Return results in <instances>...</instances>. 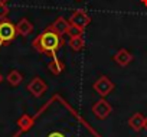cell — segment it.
<instances>
[{"label": "cell", "instance_id": "1", "mask_svg": "<svg viewBox=\"0 0 147 137\" xmlns=\"http://www.w3.org/2000/svg\"><path fill=\"white\" fill-rule=\"evenodd\" d=\"M61 46H62V36L48 28L33 39V48L39 53L53 55Z\"/></svg>", "mask_w": 147, "mask_h": 137}, {"label": "cell", "instance_id": "2", "mask_svg": "<svg viewBox=\"0 0 147 137\" xmlns=\"http://www.w3.org/2000/svg\"><path fill=\"white\" fill-rule=\"evenodd\" d=\"M92 88H94V91H95L101 98H105L107 95H110V94L113 92V90L115 88V85H114V82H113L107 75H101V77L94 82Z\"/></svg>", "mask_w": 147, "mask_h": 137}, {"label": "cell", "instance_id": "3", "mask_svg": "<svg viewBox=\"0 0 147 137\" xmlns=\"http://www.w3.org/2000/svg\"><path fill=\"white\" fill-rule=\"evenodd\" d=\"M18 36L16 33V25H13L9 20H2L0 22V43H7L12 42Z\"/></svg>", "mask_w": 147, "mask_h": 137}, {"label": "cell", "instance_id": "4", "mask_svg": "<svg viewBox=\"0 0 147 137\" xmlns=\"http://www.w3.org/2000/svg\"><path fill=\"white\" fill-rule=\"evenodd\" d=\"M92 113L98 120H105L113 113V107L105 98H101L92 105Z\"/></svg>", "mask_w": 147, "mask_h": 137}, {"label": "cell", "instance_id": "5", "mask_svg": "<svg viewBox=\"0 0 147 137\" xmlns=\"http://www.w3.org/2000/svg\"><path fill=\"white\" fill-rule=\"evenodd\" d=\"M28 91H29L33 97L39 98V97H42V95L48 91V85H46V82H45L40 77H35V78H32L30 82L28 84Z\"/></svg>", "mask_w": 147, "mask_h": 137}, {"label": "cell", "instance_id": "6", "mask_svg": "<svg viewBox=\"0 0 147 137\" xmlns=\"http://www.w3.org/2000/svg\"><path fill=\"white\" fill-rule=\"evenodd\" d=\"M68 22L72 23V25H75V26H78V28H81V29H85L91 23V16L85 10H75L69 16Z\"/></svg>", "mask_w": 147, "mask_h": 137}, {"label": "cell", "instance_id": "7", "mask_svg": "<svg viewBox=\"0 0 147 137\" xmlns=\"http://www.w3.org/2000/svg\"><path fill=\"white\" fill-rule=\"evenodd\" d=\"M68 26H69V22L65 19V18H62V16H59L55 22H52L49 26H48V29H51V30H53V32H56L58 35H66V29H68Z\"/></svg>", "mask_w": 147, "mask_h": 137}, {"label": "cell", "instance_id": "8", "mask_svg": "<svg viewBox=\"0 0 147 137\" xmlns=\"http://www.w3.org/2000/svg\"><path fill=\"white\" fill-rule=\"evenodd\" d=\"M113 59L115 61V63H118L120 66H127L131 61H133V55L127 51V49H118L115 52V55L113 56Z\"/></svg>", "mask_w": 147, "mask_h": 137}, {"label": "cell", "instance_id": "9", "mask_svg": "<svg viewBox=\"0 0 147 137\" xmlns=\"http://www.w3.org/2000/svg\"><path fill=\"white\" fill-rule=\"evenodd\" d=\"M32 32H33V25H32L26 18L20 19V20L16 23V33H18V35H20V36H28V35H30Z\"/></svg>", "mask_w": 147, "mask_h": 137}, {"label": "cell", "instance_id": "10", "mask_svg": "<svg viewBox=\"0 0 147 137\" xmlns=\"http://www.w3.org/2000/svg\"><path fill=\"white\" fill-rule=\"evenodd\" d=\"M128 126L131 130H134L136 133L141 131L143 130V126H144V115L141 113H134L130 118H128Z\"/></svg>", "mask_w": 147, "mask_h": 137}, {"label": "cell", "instance_id": "11", "mask_svg": "<svg viewBox=\"0 0 147 137\" xmlns=\"http://www.w3.org/2000/svg\"><path fill=\"white\" fill-rule=\"evenodd\" d=\"M63 68H65L63 62L59 61L58 58H53V59L48 63V70H49V72L53 74V75H59V74L63 71Z\"/></svg>", "mask_w": 147, "mask_h": 137}, {"label": "cell", "instance_id": "12", "mask_svg": "<svg viewBox=\"0 0 147 137\" xmlns=\"http://www.w3.org/2000/svg\"><path fill=\"white\" fill-rule=\"evenodd\" d=\"M6 80H7V82H9L12 87H18V85L22 84V81H23V75H22L18 70H13V71H10V72L7 74Z\"/></svg>", "mask_w": 147, "mask_h": 137}, {"label": "cell", "instance_id": "13", "mask_svg": "<svg viewBox=\"0 0 147 137\" xmlns=\"http://www.w3.org/2000/svg\"><path fill=\"white\" fill-rule=\"evenodd\" d=\"M33 123H35V120H33V117H30L29 114H23V115L18 120V126H19V128H20L22 131H28V130L33 126Z\"/></svg>", "mask_w": 147, "mask_h": 137}, {"label": "cell", "instance_id": "14", "mask_svg": "<svg viewBox=\"0 0 147 137\" xmlns=\"http://www.w3.org/2000/svg\"><path fill=\"white\" fill-rule=\"evenodd\" d=\"M69 46L72 51H75V52H80L84 49L85 46V40L82 36H77V38H71L69 39Z\"/></svg>", "mask_w": 147, "mask_h": 137}, {"label": "cell", "instance_id": "15", "mask_svg": "<svg viewBox=\"0 0 147 137\" xmlns=\"http://www.w3.org/2000/svg\"><path fill=\"white\" fill-rule=\"evenodd\" d=\"M66 35H68L69 38L82 36V35H84V29H81V28H78V26H75V25L69 23V26H68V29H66Z\"/></svg>", "mask_w": 147, "mask_h": 137}, {"label": "cell", "instance_id": "16", "mask_svg": "<svg viewBox=\"0 0 147 137\" xmlns=\"http://www.w3.org/2000/svg\"><path fill=\"white\" fill-rule=\"evenodd\" d=\"M7 15H9V7L3 2H0V19L5 20L7 18Z\"/></svg>", "mask_w": 147, "mask_h": 137}, {"label": "cell", "instance_id": "17", "mask_svg": "<svg viewBox=\"0 0 147 137\" xmlns=\"http://www.w3.org/2000/svg\"><path fill=\"white\" fill-rule=\"evenodd\" d=\"M48 137H65L62 133H59V131H53V133H51Z\"/></svg>", "mask_w": 147, "mask_h": 137}, {"label": "cell", "instance_id": "18", "mask_svg": "<svg viewBox=\"0 0 147 137\" xmlns=\"http://www.w3.org/2000/svg\"><path fill=\"white\" fill-rule=\"evenodd\" d=\"M143 130L147 131V117H144V126H143Z\"/></svg>", "mask_w": 147, "mask_h": 137}, {"label": "cell", "instance_id": "19", "mask_svg": "<svg viewBox=\"0 0 147 137\" xmlns=\"http://www.w3.org/2000/svg\"><path fill=\"white\" fill-rule=\"evenodd\" d=\"M140 2H141V3L146 6V9H147V0H140Z\"/></svg>", "mask_w": 147, "mask_h": 137}, {"label": "cell", "instance_id": "20", "mask_svg": "<svg viewBox=\"0 0 147 137\" xmlns=\"http://www.w3.org/2000/svg\"><path fill=\"white\" fill-rule=\"evenodd\" d=\"M0 81H2V75H0Z\"/></svg>", "mask_w": 147, "mask_h": 137}, {"label": "cell", "instance_id": "21", "mask_svg": "<svg viewBox=\"0 0 147 137\" xmlns=\"http://www.w3.org/2000/svg\"><path fill=\"white\" fill-rule=\"evenodd\" d=\"M77 2H81V0H77Z\"/></svg>", "mask_w": 147, "mask_h": 137}]
</instances>
